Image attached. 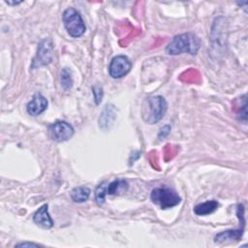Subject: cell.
Listing matches in <instances>:
<instances>
[{
    "mask_svg": "<svg viewBox=\"0 0 248 248\" xmlns=\"http://www.w3.org/2000/svg\"><path fill=\"white\" fill-rule=\"evenodd\" d=\"M47 204L45 203L43 204L34 214L33 220L35 224L40 226L43 229H50L53 226V221L48 213L47 210Z\"/></svg>",
    "mask_w": 248,
    "mask_h": 248,
    "instance_id": "9c48e42d",
    "label": "cell"
},
{
    "mask_svg": "<svg viewBox=\"0 0 248 248\" xmlns=\"http://www.w3.org/2000/svg\"><path fill=\"white\" fill-rule=\"evenodd\" d=\"M170 127L169 126V125H167V126H165V127H163L161 130H160V134H159V137L160 138H165L168 134H169V132H170Z\"/></svg>",
    "mask_w": 248,
    "mask_h": 248,
    "instance_id": "ac0fdd59",
    "label": "cell"
},
{
    "mask_svg": "<svg viewBox=\"0 0 248 248\" xmlns=\"http://www.w3.org/2000/svg\"><path fill=\"white\" fill-rule=\"evenodd\" d=\"M92 91H93V97H94V100L96 102L97 105L100 104V102L102 101L103 99V88L102 86H99V85H94L93 88H92Z\"/></svg>",
    "mask_w": 248,
    "mask_h": 248,
    "instance_id": "e0dca14e",
    "label": "cell"
},
{
    "mask_svg": "<svg viewBox=\"0 0 248 248\" xmlns=\"http://www.w3.org/2000/svg\"><path fill=\"white\" fill-rule=\"evenodd\" d=\"M132 68V63L125 55L114 56L108 67L109 76L113 78H121L126 76Z\"/></svg>",
    "mask_w": 248,
    "mask_h": 248,
    "instance_id": "5b68a950",
    "label": "cell"
},
{
    "mask_svg": "<svg viewBox=\"0 0 248 248\" xmlns=\"http://www.w3.org/2000/svg\"><path fill=\"white\" fill-rule=\"evenodd\" d=\"M150 199L153 203L159 205L161 209H168L173 207L181 202L178 194L169 187H158L152 190Z\"/></svg>",
    "mask_w": 248,
    "mask_h": 248,
    "instance_id": "277c9868",
    "label": "cell"
},
{
    "mask_svg": "<svg viewBox=\"0 0 248 248\" xmlns=\"http://www.w3.org/2000/svg\"><path fill=\"white\" fill-rule=\"evenodd\" d=\"M168 108L166 100L162 96H153L147 99L146 108H143V118L149 124L159 122Z\"/></svg>",
    "mask_w": 248,
    "mask_h": 248,
    "instance_id": "7a4b0ae2",
    "label": "cell"
},
{
    "mask_svg": "<svg viewBox=\"0 0 248 248\" xmlns=\"http://www.w3.org/2000/svg\"><path fill=\"white\" fill-rule=\"evenodd\" d=\"M201 46L200 39L192 33H183L173 37L169 43L166 51L170 55H178L181 53H189L196 55Z\"/></svg>",
    "mask_w": 248,
    "mask_h": 248,
    "instance_id": "6da1fadb",
    "label": "cell"
},
{
    "mask_svg": "<svg viewBox=\"0 0 248 248\" xmlns=\"http://www.w3.org/2000/svg\"><path fill=\"white\" fill-rule=\"evenodd\" d=\"M16 246H22V247H25V246H34V247H39L40 245L39 244H36V243H30V242H22V243H18L16 244Z\"/></svg>",
    "mask_w": 248,
    "mask_h": 248,
    "instance_id": "d6986e66",
    "label": "cell"
},
{
    "mask_svg": "<svg viewBox=\"0 0 248 248\" xmlns=\"http://www.w3.org/2000/svg\"><path fill=\"white\" fill-rule=\"evenodd\" d=\"M116 117V109L115 107L111 104L107 105L104 108V110L100 114L99 118V125L102 129H107L110 125H112L114 119Z\"/></svg>",
    "mask_w": 248,
    "mask_h": 248,
    "instance_id": "8fae6325",
    "label": "cell"
},
{
    "mask_svg": "<svg viewBox=\"0 0 248 248\" xmlns=\"http://www.w3.org/2000/svg\"><path fill=\"white\" fill-rule=\"evenodd\" d=\"M62 20L70 36L74 38H78L84 34L86 30L84 21L80 14L76 9L68 8L67 10H65L62 15Z\"/></svg>",
    "mask_w": 248,
    "mask_h": 248,
    "instance_id": "3957f363",
    "label": "cell"
},
{
    "mask_svg": "<svg viewBox=\"0 0 248 248\" xmlns=\"http://www.w3.org/2000/svg\"><path fill=\"white\" fill-rule=\"evenodd\" d=\"M49 134L54 141L63 142L73 137L74 128L66 121H56L49 126Z\"/></svg>",
    "mask_w": 248,
    "mask_h": 248,
    "instance_id": "52a82bcc",
    "label": "cell"
},
{
    "mask_svg": "<svg viewBox=\"0 0 248 248\" xmlns=\"http://www.w3.org/2000/svg\"><path fill=\"white\" fill-rule=\"evenodd\" d=\"M219 207V202L215 200L205 201L204 202L199 203L194 207V212L199 216L208 215L213 213Z\"/></svg>",
    "mask_w": 248,
    "mask_h": 248,
    "instance_id": "7c38bea8",
    "label": "cell"
},
{
    "mask_svg": "<svg viewBox=\"0 0 248 248\" xmlns=\"http://www.w3.org/2000/svg\"><path fill=\"white\" fill-rule=\"evenodd\" d=\"M244 231V226L237 230H228L225 232H221L214 236L215 243H223L226 241H237L241 238Z\"/></svg>",
    "mask_w": 248,
    "mask_h": 248,
    "instance_id": "30bf717a",
    "label": "cell"
},
{
    "mask_svg": "<svg viewBox=\"0 0 248 248\" xmlns=\"http://www.w3.org/2000/svg\"><path fill=\"white\" fill-rule=\"evenodd\" d=\"M127 189H128V182L126 180L116 179L108 185L107 194H108L110 196L119 195L123 192H126Z\"/></svg>",
    "mask_w": 248,
    "mask_h": 248,
    "instance_id": "5bb4252c",
    "label": "cell"
},
{
    "mask_svg": "<svg viewBox=\"0 0 248 248\" xmlns=\"http://www.w3.org/2000/svg\"><path fill=\"white\" fill-rule=\"evenodd\" d=\"M107 189H108V184L106 181L102 182L101 184L98 185L95 191V200L96 202L99 205H102L105 201H106V194H107Z\"/></svg>",
    "mask_w": 248,
    "mask_h": 248,
    "instance_id": "2e32d148",
    "label": "cell"
},
{
    "mask_svg": "<svg viewBox=\"0 0 248 248\" xmlns=\"http://www.w3.org/2000/svg\"><path fill=\"white\" fill-rule=\"evenodd\" d=\"M53 57V46L49 39H44L38 47L36 57L33 61V68H38L41 66L47 65L51 62Z\"/></svg>",
    "mask_w": 248,
    "mask_h": 248,
    "instance_id": "8992f818",
    "label": "cell"
},
{
    "mask_svg": "<svg viewBox=\"0 0 248 248\" xmlns=\"http://www.w3.org/2000/svg\"><path fill=\"white\" fill-rule=\"evenodd\" d=\"M47 105V100L41 93H36L31 101L27 104L26 109L29 115L37 116L46 109Z\"/></svg>",
    "mask_w": 248,
    "mask_h": 248,
    "instance_id": "ba28073f",
    "label": "cell"
},
{
    "mask_svg": "<svg viewBox=\"0 0 248 248\" xmlns=\"http://www.w3.org/2000/svg\"><path fill=\"white\" fill-rule=\"evenodd\" d=\"M90 192H91L90 189L86 186L76 187L71 192V199L75 202H78V203L84 202L88 200L90 196Z\"/></svg>",
    "mask_w": 248,
    "mask_h": 248,
    "instance_id": "4fadbf2b",
    "label": "cell"
},
{
    "mask_svg": "<svg viewBox=\"0 0 248 248\" xmlns=\"http://www.w3.org/2000/svg\"><path fill=\"white\" fill-rule=\"evenodd\" d=\"M60 82L65 90H69L73 86L72 72L69 68H63L60 73Z\"/></svg>",
    "mask_w": 248,
    "mask_h": 248,
    "instance_id": "9a60e30c",
    "label": "cell"
},
{
    "mask_svg": "<svg viewBox=\"0 0 248 248\" xmlns=\"http://www.w3.org/2000/svg\"><path fill=\"white\" fill-rule=\"evenodd\" d=\"M6 3H7V4H9V5H17V4H20V3H21V1H18V2H11V1H6Z\"/></svg>",
    "mask_w": 248,
    "mask_h": 248,
    "instance_id": "ffe728a7",
    "label": "cell"
}]
</instances>
